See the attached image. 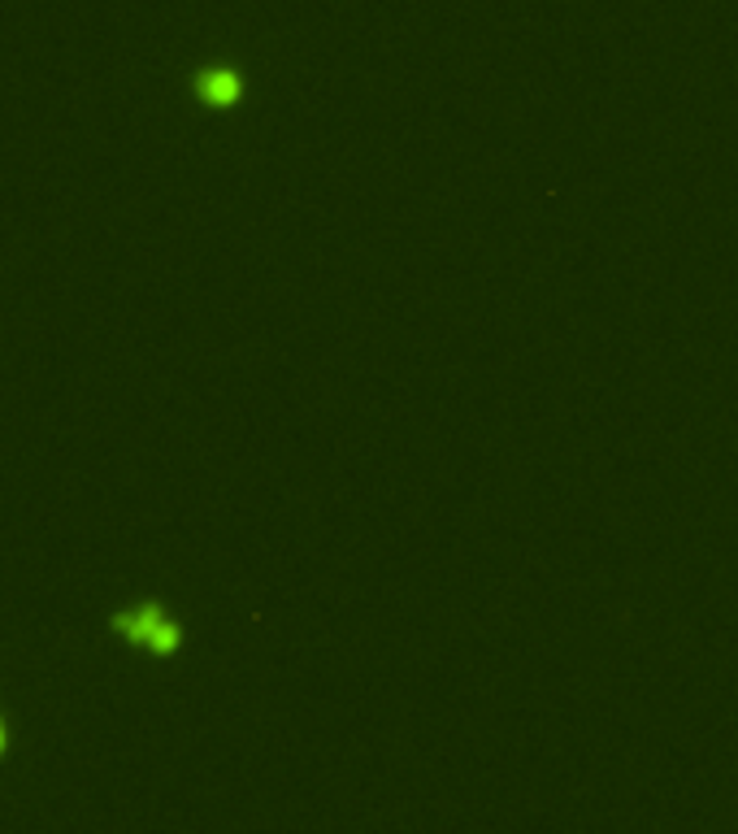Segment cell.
I'll return each instance as SVG.
<instances>
[{"label": "cell", "mask_w": 738, "mask_h": 834, "mask_svg": "<svg viewBox=\"0 0 738 834\" xmlns=\"http://www.w3.org/2000/svg\"><path fill=\"white\" fill-rule=\"evenodd\" d=\"M114 626H118V635L143 643V648H152V652H174V648L183 643V626H178L165 608H157V604L130 608L123 617H114Z\"/></svg>", "instance_id": "6da1fadb"}, {"label": "cell", "mask_w": 738, "mask_h": 834, "mask_svg": "<svg viewBox=\"0 0 738 834\" xmlns=\"http://www.w3.org/2000/svg\"><path fill=\"white\" fill-rule=\"evenodd\" d=\"M196 92L209 101V105H235L240 101V75L231 70V66H214V70H205L200 75V83H196Z\"/></svg>", "instance_id": "7a4b0ae2"}, {"label": "cell", "mask_w": 738, "mask_h": 834, "mask_svg": "<svg viewBox=\"0 0 738 834\" xmlns=\"http://www.w3.org/2000/svg\"><path fill=\"white\" fill-rule=\"evenodd\" d=\"M4 739H9V734H4V721H0V752H4Z\"/></svg>", "instance_id": "3957f363"}]
</instances>
